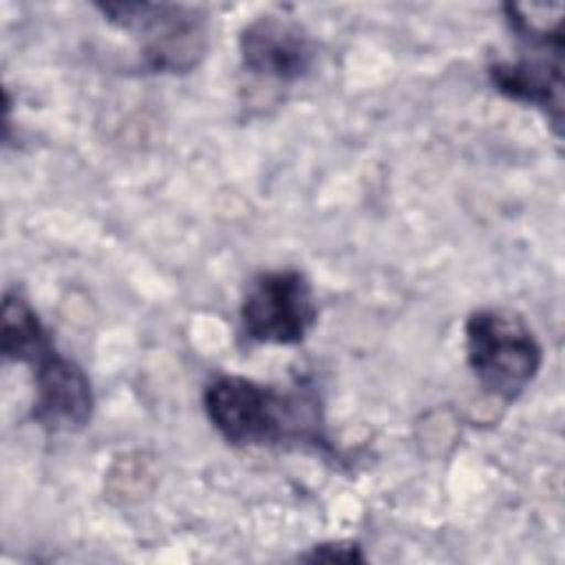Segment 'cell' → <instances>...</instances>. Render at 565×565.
I'll list each match as a JSON object with an SVG mask.
<instances>
[{
	"instance_id": "cell-5",
	"label": "cell",
	"mask_w": 565,
	"mask_h": 565,
	"mask_svg": "<svg viewBox=\"0 0 565 565\" xmlns=\"http://www.w3.org/2000/svg\"><path fill=\"white\" fill-rule=\"evenodd\" d=\"M463 331L468 366L488 395L514 402L539 375L543 349L519 313L477 309Z\"/></svg>"
},
{
	"instance_id": "cell-4",
	"label": "cell",
	"mask_w": 565,
	"mask_h": 565,
	"mask_svg": "<svg viewBox=\"0 0 565 565\" xmlns=\"http://www.w3.org/2000/svg\"><path fill=\"white\" fill-rule=\"evenodd\" d=\"M102 15L139 42L141 66L150 73H190L207 53L210 18L181 2H99Z\"/></svg>"
},
{
	"instance_id": "cell-1",
	"label": "cell",
	"mask_w": 565,
	"mask_h": 565,
	"mask_svg": "<svg viewBox=\"0 0 565 565\" xmlns=\"http://www.w3.org/2000/svg\"><path fill=\"white\" fill-rule=\"evenodd\" d=\"M203 408L216 433L234 446L298 444L333 452L318 393L302 382L278 388L218 375L205 386Z\"/></svg>"
},
{
	"instance_id": "cell-6",
	"label": "cell",
	"mask_w": 565,
	"mask_h": 565,
	"mask_svg": "<svg viewBox=\"0 0 565 565\" xmlns=\"http://www.w3.org/2000/svg\"><path fill=\"white\" fill-rule=\"evenodd\" d=\"M318 320L309 278L298 269L256 276L241 302V331L260 344H300Z\"/></svg>"
},
{
	"instance_id": "cell-7",
	"label": "cell",
	"mask_w": 565,
	"mask_h": 565,
	"mask_svg": "<svg viewBox=\"0 0 565 565\" xmlns=\"http://www.w3.org/2000/svg\"><path fill=\"white\" fill-rule=\"evenodd\" d=\"M238 49L245 73L278 84L302 79L316 62V46L305 26L276 13L258 15L245 24Z\"/></svg>"
},
{
	"instance_id": "cell-3",
	"label": "cell",
	"mask_w": 565,
	"mask_h": 565,
	"mask_svg": "<svg viewBox=\"0 0 565 565\" xmlns=\"http://www.w3.org/2000/svg\"><path fill=\"white\" fill-rule=\"evenodd\" d=\"M505 22L519 42L516 57L494 62L490 82L508 99L541 108L554 135H563V13L534 18L532 9L514 2L503 4Z\"/></svg>"
},
{
	"instance_id": "cell-2",
	"label": "cell",
	"mask_w": 565,
	"mask_h": 565,
	"mask_svg": "<svg viewBox=\"0 0 565 565\" xmlns=\"http://www.w3.org/2000/svg\"><path fill=\"white\" fill-rule=\"evenodd\" d=\"M0 340L4 360L31 366V419L49 433L82 430L95 411L90 380L77 362L55 349L49 329L20 294L9 291L2 300Z\"/></svg>"
},
{
	"instance_id": "cell-8",
	"label": "cell",
	"mask_w": 565,
	"mask_h": 565,
	"mask_svg": "<svg viewBox=\"0 0 565 565\" xmlns=\"http://www.w3.org/2000/svg\"><path fill=\"white\" fill-rule=\"evenodd\" d=\"M309 558H318V561H342V563H351V561H364L362 554L358 552V545L353 543H324V545H316L313 554Z\"/></svg>"
}]
</instances>
